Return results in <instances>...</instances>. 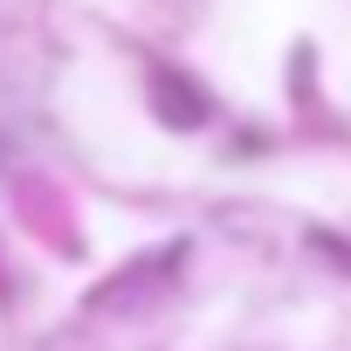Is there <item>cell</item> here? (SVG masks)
<instances>
[{
  "label": "cell",
  "mask_w": 351,
  "mask_h": 351,
  "mask_svg": "<svg viewBox=\"0 0 351 351\" xmlns=\"http://www.w3.org/2000/svg\"><path fill=\"white\" fill-rule=\"evenodd\" d=\"M145 90H152V110H158V124H172V131H200V124H207V97H200L186 76L152 69V76H145Z\"/></svg>",
  "instance_id": "6da1fadb"
}]
</instances>
